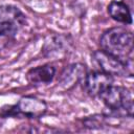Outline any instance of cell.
<instances>
[{
	"instance_id": "1",
	"label": "cell",
	"mask_w": 134,
	"mask_h": 134,
	"mask_svg": "<svg viewBox=\"0 0 134 134\" xmlns=\"http://www.w3.org/2000/svg\"><path fill=\"white\" fill-rule=\"evenodd\" d=\"M99 45L105 52L126 62L132 60L134 39L133 34L122 27H112L104 31Z\"/></svg>"
},
{
	"instance_id": "2",
	"label": "cell",
	"mask_w": 134,
	"mask_h": 134,
	"mask_svg": "<svg viewBox=\"0 0 134 134\" xmlns=\"http://www.w3.org/2000/svg\"><path fill=\"white\" fill-rule=\"evenodd\" d=\"M98 97L111 113L119 117L133 116V93L129 88L112 84Z\"/></svg>"
},
{
	"instance_id": "3",
	"label": "cell",
	"mask_w": 134,
	"mask_h": 134,
	"mask_svg": "<svg viewBox=\"0 0 134 134\" xmlns=\"http://www.w3.org/2000/svg\"><path fill=\"white\" fill-rule=\"evenodd\" d=\"M47 111L46 103L32 95L22 96L17 104L1 110V116L19 117V118H40Z\"/></svg>"
},
{
	"instance_id": "4",
	"label": "cell",
	"mask_w": 134,
	"mask_h": 134,
	"mask_svg": "<svg viewBox=\"0 0 134 134\" xmlns=\"http://www.w3.org/2000/svg\"><path fill=\"white\" fill-rule=\"evenodd\" d=\"M92 60L98 67V70L104 71L112 76H132L133 75V60L121 61L104 50H95L92 53Z\"/></svg>"
},
{
	"instance_id": "5",
	"label": "cell",
	"mask_w": 134,
	"mask_h": 134,
	"mask_svg": "<svg viewBox=\"0 0 134 134\" xmlns=\"http://www.w3.org/2000/svg\"><path fill=\"white\" fill-rule=\"evenodd\" d=\"M25 23L26 17L20 8L14 5H0V36L16 39Z\"/></svg>"
},
{
	"instance_id": "6",
	"label": "cell",
	"mask_w": 134,
	"mask_h": 134,
	"mask_svg": "<svg viewBox=\"0 0 134 134\" xmlns=\"http://www.w3.org/2000/svg\"><path fill=\"white\" fill-rule=\"evenodd\" d=\"M84 91L91 97H98L108 87L113 84V76L100 71L94 70L87 72L82 80Z\"/></svg>"
},
{
	"instance_id": "7",
	"label": "cell",
	"mask_w": 134,
	"mask_h": 134,
	"mask_svg": "<svg viewBox=\"0 0 134 134\" xmlns=\"http://www.w3.org/2000/svg\"><path fill=\"white\" fill-rule=\"evenodd\" d=\"M87 73V68L82 63H74L67 66L58 79V84L63 91L70 90L81 83Z\"/></svg>"
},
{
	"instance_id": "8",
	"label": "cell",
	"mask_w": 134,
	"mask_h": 134,
	"mask_svg": "<svg viewBox=\"0 0 134 134\" xmlns=\"http://www.w3.org/2000/svg\"><path fill=\"white\" fill-rule=\"evenodd\" d=\"M55 76V68L51 64H44L29 69L26 73V81L32 86L46 85L52 82Z\"/></svg>"
},
{
	"instance_id": "9",
	"label": "cell",
	"mask_w": 134,
	"mask_h": 134,
	"mask_svg": "<svg viewBox=\"0 0 134 134\" xmlns=\"http://www.w3.org/2000/svg\"><path fill=\"white\" fill-rule=\"evenodd\" d=\"M70 43L66 36H53L45 42L43 46V52L46 57L60 58L67 54Z\"/></svg>"
},
{
	"instance_id": "10",
	"label": "cell",
	"mask_w": 134,
	"mask_h": 134,
	"mask_svg": "<svg viewBox=\"0 0 134 134\" xmlns=\"http://www.w3.org/2000/svg\"><path fill=\"white\" fill-rule=\"evenodd\" d=\"M109 16L116 22L122 24L132 23V15L129 6L121 1H111L108 5Z\"/></svg>"
},
{
	"instance_id": "11",
	"label": "cell",
	"mask_w": 134,
	"mask_h": 134,
	"mask_svg": "<svg viewBox=\"0 0 134 134\" xmlns=\"http://www.w3.org/2000/svg\"><path fill=\"white\" fill-rule=\"evenodd\" d=\"M15 43L14 38H8L4 36H0V57L7 50L12 48V46Z\"/></svg>"
}]
</instances>
